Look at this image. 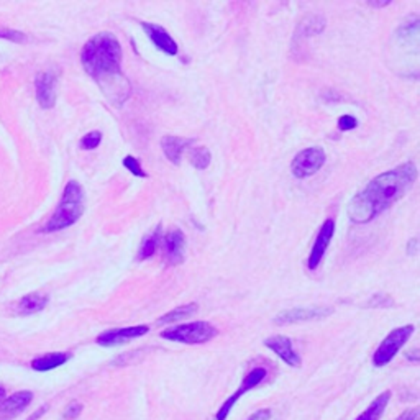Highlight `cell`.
<instances>
[{
  "label": "cell",
  "instance_id": "cell-1",
  "mask_svg": "<svg viewBox=\"0 0 420 420\" xmlns=\"http://www.w3.org/2000/svg\"><path fill=\"white\" fill-rule=\"evenodd\" d=\"M415 181L417 166L414 163H404L396 169L380 174L348 203V219L353 223L371 222L382 210L389 209L402 195L409 193Z\"/></svg>",
  "mask_w": 420,
  "mask_h": 420
},
{
  "label": "cell",
  "instance_id": "cell-2",
  "mask_svg": "<svg viewBox=\"0 0 420 420\" xmlns=\"http://www.w3.org/2000/svg\"><path fill=\"white\" fill-rule=\"evenodd\" d=\"M81 61L86 73L97 81L115 106H122L130 97L132 87L120 69L122 47L115 35L103 32L92 36L82 48Z\"/></svg>",
  "mask_w": 420,
  "mask_h": 420
},
{
  "label": "cell",
  "instance_id": "cell-3",
  "mask_svg": "<svg viewBox=\"0 0 420 420\" xmlns=\"http://www.w3.org/2000/svg\"><path fill=\"white\" fill-rule=\"evenodd\" d=\"M84 189H82L77 181H69L64 187L60 206H58L53 217L48 220V223L41 232L51 234V232H60L74 225L82 217V214H84Z\"/></svg>",
  "mask_w": 420,
  "mask_h": 420
},
{
  "label": "cell",
  "instance_id": "cell-4",
  "mask_svg": "<svg viewBox=\"0 0 420 420\" xmlns=\"http://www.w3.org/2000/svg\"><path fill=\"white\" fill-rule=\"evenodd\" d=\"M217 334V328L209 322H193L174 328H168V330L161 332V336L169 340V342L176 343L202 345L210 342L212 338H215Z\"/></svg>",
  "mask_w": 420,
  "mask_h": 420
},
{
  "label": "cell",
  "instance_id": "cell-5",
  "mask_svg": "<svg viewBox=\"0 0 420 420\" xmlns=\"http://www.w3.org/2000/svg\"><path fill=\"white\" fill-rule=\"evenodd\" d=\"M414 330H415L414 325L394 328V330L382 340L380 347H378V350L374 351L373 365L376 366V368H384L386 365H389L394 356L397 355L399 350L407 343V340L412 336Z\"/></svg>",
  "mask_w": 420,
  "mask_h": 420
},
{
  "label": "cell",
  "instance_id": "cell-6",
  "mask_svg": "<svg viewBox=\"0 0 420 420\" xmlns=\"http://www.w3.org/2000/svg\"><path fill=\"white\" fill-rule=\"evenodd\" d=\"M325 160L327 156L322 148L302 149L294 158L293 164H291V171L297 180H304V177H309L312 174L320 171V168L325 164Z\"/></svg>",
  "mask_w": 420,
  "mask_h": 420
},
{
  "label": "cell",
  "instance_id": "cell-7",
  "mask_svg": "<svg viewBox=\"0 0 420 420\" xmlns=\"http://www.w3.org/2000/svg\"><path fill=\"white\" fill-rule=\"evenodd\" d=\"M266 374H268V373H266L264 368L251 369V371H249L247 376H245V380L241 381L240 389L235 391V393L232 394V396L228 397L222 406H220V409L217 410V415H215V417H217V420H227L228 414H230V410L234 409L236 402L240 401L241 396H243L245 393H248V391L255 389L258 384H261V382L264 381Z\"/></svg>",
  "mask_w": 420,
  "mask_h": 420
},
{
  "label": "cell",
  "instance_id": "cell-8",
  "mask_svg": "<svg viewBox=\"0 0 420 420\" xmlns=\"http://www.w3.org/2000/svg\"><path fill=\"white\" fill-rule=\"evenodd\" d=\"M330 314H334L332 307H304V309H291L281 312L276 315L274 323L276 325H289V323L307 322V320H319L325 319Z\"/></svg>",
  "mask_w": 420,
  "mask_h": 420
},
{
  "label": "cell",
  "instance_id": "cell-9",
  "mask_svg": "<svg viewBox=\"0 0 420 420\" xmlns=\"http://www.w3.org/2000/svg\"><path fill=\"white\" fill-rule=\"evenodd\" d=\"M149 332L148 325H136V327H123L114 328V330H107L97 336V345L101 347H117V345L128 343L133 338H140V336L147 335Z\"/></svg>",
  "mask_w": 420,
  "mask_h": 420
},
{
  "label": "cell",
  "instance_id": "cell-10",
  "mask_svg": "<svg viewBox=\"0 0 420 420\" xmlns=\"http://www.w3.org/2000/svg\"><path fill=\"white\" fill-rule=\"evenodd\" d=\"M36 86V101L41 106V109H53L56 103V89L58 79L53 73H40L35 81Z\"/></svg>",
  "mask_w": 420,
  "mask_h": 420
},
{
  "label": "cell",
  "instance_id": "cell-11",
  "mask_svg": "<svg viewBox=\"0 0 420 420\" xmlns=\"http://www.w3.org/2000/svg\"><path fill=\"white\" fill-rule=\"evenodd\" d=\"M33 401L32 391H18L0 402V420H14L30 406Z\"/></svg>",
  "mask_w": 420,
  "mask_h": 420
},
{
  "label": "cell",
  "instance_id": "cell-12",
  "mask_svg": "<svg viewBox=\"0 0 420 420\" xmlns=\"http://www.w3.org/2000/svg\"><path fill=\"white\" fill-rule=\"evenodd\" d=\"M335 232V222L332 219H328L323 222L322 228L319 230L317 238L314 241V247H312V251L309 255V269L319 268L320 261H322L323 255H325L328 245H330L332 236H334Z\"/></svg>",
  "mask_w": 420,
  "mask_h": 420
},
{
  "label": "cell",
  "instance_id": "cell-13",
  "mask_svg": "<svg viewBox=\"0 0 420 420\" xmlns=\"http://www.w3.org/2000/svg\"><path fill=\"white\" fill-rule=\"evenodd\" d=\"M264 345L269 350L276 353L286 365L293 366V368H299V366H301V356L294 350L293 342H291V338H288V336L274 335L271 338L266 340Z\"/></svg>",
  "mask_w": 420,
  "mask_h": 420
},
{
  "label": "cell",
  "instance_id": "cell-14",
  "mask_svg": "<svg viewBox=\"0 0 420 420\" xmlns=\"http://www.w3.org/2000/svg\"><path fill=\"white\" fill-rule=\"evenodd\" d=\"M186 238L180 228H174L164 236V258L168 264L177 266L184 261Z\"/></svg>",
  "mask_w": 420,
  "mask_h": 420
},
{
  "label": "cell",
  "instance_id": "cell-15",
  "mask_svg": "<svg viewBox=\"0 0 420 420\" xmlns=\"http://www.w3.org/2000/svg\"><path fill=\"white\" fill-rule=\"evenodd\" d=\"M143 30L147 32V35L151 40V43L155 45L158 49L164 53L168 56H176L177 55V43L173 40V36L164 30L160 25L153 23H141Z\"/></svg>",
  "mask_w": 420,
  "mask_h": 420
},
{
  "label": "cell",
  "instance_id": "cell-16",
  "mask_svg": "<svg viewBox=\"0 0 420 420\" xmlns=\"http://www.w3.org/2000/svg\"><path fill=\"white\" fill-rule=\"evenodd\" d=\"M190 143H193V140H186V138H181V136L168 135V136H163V140H161V148H163L166 158H168L173 164L180 166L182 151H184V149L189 147Z\"/></svg>",
  "mask_w": 420,
  "mask_h": 420
},
{
  "label": "cell",
  "instance_id": "cell-17",
  "mask_svg": "<svg viewBox=\"0 0 420 420\" xmlns=\"http://www.w3.org/2000/svg\"><path fill=\"white\" fill-rule=\"evenodd\" d=\"M48 306V296L41 293H32L16 302L15 312L20 315H32L41 312Z\"/></svg>",
  "mask_w": 420,
  "mask_h": 420
},
{
  "label": "cell",
  "instance_id": "cell-18",
  "mask_svg": "<svg viewBox=\"0 0 420 420\" xmlns=\"http://www.w3.org/2000/svg\"><path fill=\"white\" fill-rule=\"evenodd\" d=\"M71 360V353H47V355L40 356V358H35L32 361V368L35 371L45 373V371H51V369H56L62 366L64 363H68Z\"/></svg>",
  "mask_w": 420,
  "mask_h": 420
},
{
  "label": "cell",
  "instance_id": "cell-19",
  "mask_svg": "<svg viewBox=\"0 0 420 420\" xmlns=\"http://www.w3.org/2000/svg\"><path fill=\"white\" fill-rule=\"evenodd\" d=\"M389 399H391V391H384V393L374 399L371 404L368 406V409L363 410V412H361L355 420H380L382 417V414H384L386 407H388Z\"/></svg>",
  "mask_w": 420,
  "mask_h": 420
},
{
  "label": "cell",
  "instance_id": "cell-20",
  "mask_svg": "<svg viewBox=\"0 0 420 420\" xmlns=\"http://www.w3.org/2000/svg\"><path fill=\"white\" fill-rule=\"evenodd\" d=\"M197 310H199L197 304L189 302V304H186V306H181V307H177V309L164 314L163 317L158 320V323H160V325H168V323L180 322V320H184L187 317H190V315H194Z\"/></svg>",
  "mask_w": 420,
  "mask_h": 420
},
{
  "label": "cell",
  "instance_id": "cell-21",
  "mask_svg": "<svg viewBox=\"0 0 420 420\" xmlns=\"http://www.w3.org/2000/svg\"><path fill=\"white\" fill-rule=\"evenodd\" d=\"M160 234H161V228L158 227L155 230V234L145 236L143 241H141V247L138 249V260H148V258H151L156 253L158 243H160Z\"/></svg>",
  "mask_w": 420,
  "mask_h": 420
},
{
  "label": "cell",
  "instance_id": "cell-22",
  "mask_svg": "<svg viewBox=\"0 0 420 420\" xmlns=\"http://www.w3.org/2000/svg\"><path fill=\"white\" fill-rule=\"evenodd\" d=\"M210 160H212V155L207 148L201 147V148L190 149L189 161L195 169H201V171H202V169H207L210 164Z\"/></svg>",
  "mask_w": 420,
  "mask_h": 420
},
{
  "label": "cell",
  "instance_id": "cell-23",
  "mask_svg": "<svg viewBox=\"0 0 420 420\" xmlns=\"http://www.w3.org/2000/svg\"><path fill=\"white\" fill-rule=\"evenodd\" d=\"M323 27H325V20H323L322 16L312 15V16H307V18L301 23V27H299V32H301L304 36L315 35V33L322 32Z\"/></svg>",
  "mask_w": 420,
  "mask_h": 420
},
{
  "label": "cell",
  "instance_id": "cell-24",
  "mask_svg": "<svg viewBox=\"0 0 420 420\" xmlns=\"http://www.w3.org/2000/svg\"><path fill=\"white\" fill-rule=\"evenodd\" d=\"M0 38L14 41V43H27L28 36L18 30H12V28L2 27L0 28Z\"/></svg>",
  "mask_w": 420,
  "mask_h": 420
},
{
  "label": "cell",
  "instance_id": "cell-25",
  "mask_svg": "<svg viewBox=\"0 0 420 420\" xmlns=\"http://www.w3.org/2000/svg\"><path fill=\"white\" fill-rule=\"evenodd\" d=\"M101 140H102V133L101 132H90L87 133L86 136H82L81 140V148L82 149H94L97 148L99 145H101Z\"/></svg>",
  "mask_w": 420,
  "mask_h": 420
},
{
  "label": "cell",
  "instance_id": "cell-26",
  "mask_svg": "<svg viewBox=\"0 0 420 420\" xmlns=\"http://www.w3.org/2000/svg\"><path fill=\"white\" fill-rule=\"evenodd\" d=\"M123 166L125 168L128 169V171H130L133 176H136V177H147V173L143 171V169H141V166H140V163H138V160H136L135 156H127L123 160Z\"/></svg>",
  "mask_w": 420,
  "mask_h": 420
},
{
  "label": "cell",
  "instance_id": "cell-27",
  "mask_svg": "<svg viewBox=\"0 0 420 420\" xmlns=\"http://www.w3.org/2000/svg\"><path fill=\"white\" fill-rule=\"evenodd\" d=\"M82 409H84V407H82L81 402H77V401L69 402V404L66 406V410H64V414H62V419H64V420H76L79 415H81Z\"/></svg>",
  "mask_w": 420,
  "mask_h": 420
},
{
  "label": "cell",
  "instance_id": "cell-28",
  "mask_svg": "<svg viewBox=\"0 0 420 420\" xmlns=\"http://www.w3.org/2000/svg\"><path fill=\"white\" fill-rule=\"evenodd\" d=\"M338 128L342 132H348V130H353V128L358 127V120H356L355 117H351V115H342V117L338 119Z\"/></svg>",
  "mask_w": 420,
  "mask_h": 420
},
{
  "label": "cell",
  "instance_id": "cell-29",
  "mask_svg": "<svg viewBox=\"0 0 420 420\" xmlns=\"http://www.w3.org/2000/svg\"><path fill=\"white\" fill-rule=\"evenodd\" d=\"M397 420H420V410L417 409V407L406 410V412H402L401 415H399Z\"/></svg>",
  "mask_w": 420,
  "mask_h": 420
},
{
  "label": "cell",
  "instance_id": "cell-30",
  "mask_svg": "<svg viewBox=\"0 0 420 420\" xmlns=\"http://www.w3.org/2000/svg\"><path fill=\"white\" fill-rule=\"evenodd\" d=\"M269 419H271V410L261 409V410H258V412L253 414L248 420H269Z\"/></svg>",
  "mask_w": 420,
  "mask_h": 420
},
{
  "label": "cell",
  "instance_id": "cell-31",
  "mask_svg": "<svg viewBox=\"0 0 420 420\" xmlns=\"http://www.w3.org/2000/svg\"><path fill=\"white\" fill-rule=\"evenodd\" d=\"M417 245H419V240L417 238H412L407 243V255H415L417 253Z\"/></svg>",
  "mask_w": 420,
  "mask_h": 420
},
{
  "label": "cell",
  "instance_id": "cell-32",
  "mask_svg": "<svg viewBox=\"0 0 420 420\" xmlns=\"http://www.w3.org/2000/svg\"><path fill=\"white\" fill-rule=\"evenodd\" d=\"M45 412H48V406H41L40 409H38V410H35V412H33L27 420H38Z\"/></svg>",
  "mask_w": 420,
  "mask_h": 420
},
{
  "label": "cell",
  "instance_id": "cell-33",
  "mask_svg": "<svg viewBox=\"0 0 420 420\" xmlns=\"http://www.w3.org/2000/svg\"><path fill=\"white\" fill-rule=\"evenodd\" d=\"M406 356H407V360H410V361H414V363H417L419 361V350L417 348H414V350H410V351H407L406 353Z\"/></svg>",
  "mask_w": 420,
  "mask_h": 420
},
{
  "label": "cell",
  "instance_id": "cell-34",
  "mask_svg": "<svg viewBox=\"0 0 420 420\" xmlns=\"http://www.w3.org/2000/svg\"><path fill=\"white\" fill-rule=\"evenodd\" d=\"M391 3V0H386V2H369V5L371 7H376V8H380V7H386V5H389Z\"/></svg>",
  "mask_w": 420,
  "mask_h": 420
},
{
  "label": "cell",
  "instance_id": "cell-35",
  "mask_svg": "<svg viewBox=\"0 0 420 420\" xmlns=\"http://www.w3.org/2000/svg\"><path fill=\"white\" fill-rule=\"evenodd\" d=\"M5 399V389H3V386H0V402Z\"/></svg>",
  "mask_w": 420,
  "mask_h": 420
}]
</instances>
